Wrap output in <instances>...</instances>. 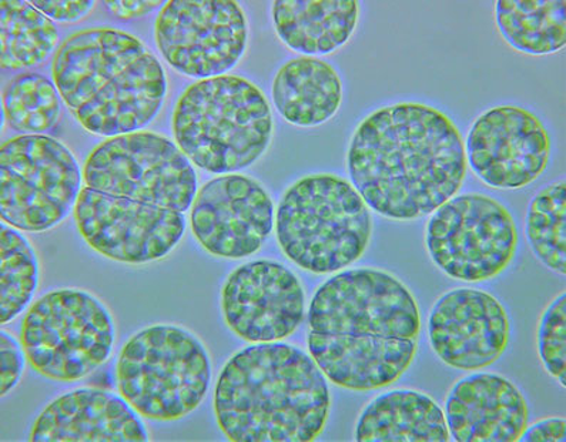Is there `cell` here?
<instances>
[{
    "label": "cell",
    "mask_w": 566,
    "mask_h": 442,
    "mask_svg": "<svg viewBox=\"0 0 566 442\" xmlns=\"http://www.w3.org/2000/svg\"><path fill=\"white\" fill-rule=\"evenodd\" d=\"M24 360H28L27 352L17 338L4 330L0 333V392H2V397L11 392L21 381Z\"/></svg>",
    "instance_id": "obj_29"
},
{
    "label": "cell",
    "mask_w": 566,
    "mask_h": 442,
    "mask_svg": "<svg viewBox=\"0 0 566 442\" xmlns=\"http://www.w3.org/2000/svg\"><path fill=\"white\" fill-rule=\"evenodd\" d=\"M510 318L490 293L451 290L437 299L428 320L432 350L447 366L462 371L494 365L510 343Z\"/></svg>",
    "instance_id": "obj_17"
},
{
    "label": "cell",
    "mask_w": 566,
    "mask_h": 442,
    "mask_svg": "<svg viewBox=\"0 0 566 442\" xmlns=\"http://www.w3.org/2000/svg\"><path fill=\"white\" fill-rule=\"evenodd\" d=\"M53 81L69 110L93 135H129L150 125L165 105L164 66L133 34L87 29L61 44Z\"/></svg>",
    "instance_id": "obj_4"
},
{
    "label": "cell",
    "mask_w": 566,
    "mask_h": 442,
    "mask_svg": "<svg viewBox=\"0 0 566 442\" xmlns=\"http://www.w3.org/2000/svg\"><path fill=\"white\" fill-rule=\"evenodd\" d=\"M421 314L410 288L377 269H353L327 280L308 309V350L333 385L371 391L410 368Z\"/></svg>",
    "instance_id": "obj_1"
},
{
    "label": "cell",
    "mask_w": 566,
    "mask_h": 442,
    "mask_svg": "<svg viewBox=\"0 0 566 442\" xmlns=\"http://www.w3.org/2000/svg\"><path fill=\"white\" fill-rule=\"evenodd\" d=\"M211 367L203 344L185 328L151 326L122 348L117 386L146 419L174 421L193 412L208 394Z\"/></svg>",
    "instance_id": "obj_7"
},
{
    "label": "cell",
    "mask_w": 566,
    "mask_h": 442,
    "mask_svg": "<svg viewBox=\"0 0 566 442\" xmlns=\"http://www.w3.org/2000/svg\"><path fill=\"white\" fill-rule=\"evenodd\" d=\"M528 415L523 392L491 372L462 378L446 401L448 431L458 442L518 441Z\"/></svg>",
    "instance_id": "obj_18"
},
{
    "label": "cell",
    "mask_w": 566,
    "mask_h": 442,
    "mask_svg": "<svg viewBox=\"0 0 566 442\" xmlns=\"http://www.w3.org/2000/svg\"><path fill=\"white\" fill-rule=\"evenodd\" d=\"M566 440V421L546 419L535 422L521 434V442H564Z\"/></svg>",
    "instance_id": "obj_31"
},
{
    "label": "cell",
    "mask_w": 566,
    "mask_h": 442,
    "mask_svg": "<svg viewBox=\"0 0 566 442\" xmlns=\"http://www.w3.org/2000/svg\"><path fill=\"white\" fill-rule=\"evenodd\" d=\"M155 36L171 67L205 81L239 65L248 48V19L231 0H174L157 17Z\"/></svg>",
    "instance_id": "obj_12"
},
{
    "label": "cell",
    "mask_w": 566,
    "mask_h": 442,
    "mask_svg": "<svg viewBox=\"0 0 566 442\" xmlns=\"http://www.w3.org/2000/svg\"><path fill=\"white\" fill-rule=\"evenodd\" d=\"M109 308L91 293L56 290L34 303L24 317L22 346L39 375L75 382L105 365L115 346Z\"/></svg>",
    "instance_id": "obj_8"
},
{
    "label": "cell",
    "mask_w": 566,
    "mask_h": 442,
    "mask_svg": "<svg viewBox=\"0 0 566 442\" xmlns=\"http://www.w3.org/2000/svg\"><path fill=\"white\" fill-rule=\"evenodd\" d=\"M525 234L535 257L553 272L566 274V185L546 186L531 201Z\"/></svg>",
    "instance_id": "obj_26"
},
{
    "label": "cell",
    "mask_w": 566,
    "mask_h": 442,
    "mask_svg": "<svg viewBox=\"0 0 566 442\" xmlns=\"http://www.w3.org/2000/svg\"><path fill=\"white\" fill-rule=\"evenodd\" d=\"M41 270L36 250L18 229L2 224L0 234V322H13L38 292Z\"/></svg>",
    "instance_id": "obj_25"
},
{
    "label": "cell",
    "mask_w": 566,
    "mask_h": 442,
    "mask_svg": "<svg viewBox=\"0 0 566 442\" xmlns=\"http://www.w3.org/2000/svg\"><path fill=\"white\" fill-rule=\"evenodd\" d=\"M44 17L56 22H78L85 19L96 7L92 0H75V2H55V0H33L31 2Z\"/></svg>",
    "instance_id": "obj_30"
},
{
    "label": "cell",
    "mask_w": 566,
    "mask_h": 442,
    "mask_svg": "<svg viewBox=\"0 0 566 442\" xmlns=\"http://www.w3.org/2000/svg\"><path fill=\"white\" fill-rule=\"evenodd\" d=\"M538 352L551 377L566 387V293L546 307L538 324Z\"/></svg>",
    "instance_id": "obj_28"
},
{
    "label": "cell",
    "mask_w": 566,
    "mask_h": 442,
    "mask_svg": "<svg viewBox=\"0 0 566 442\" xmlns=\"http://www.w3.org/2000/svg\"><path fill=\"white\" fill-rule=\"evenodd\" d=\"M113 13L120 18L140 17L159 7L160 2H106Z\"/></svg>",
    "instance_id": "obj_32"
},
{
    "label": "cell",
    "mask_w": 566,
    "mask_h": 442,
    "mask_svg": "<svg viewBox=\"0 0 566 442\" xmlns=\"http://www.w3.org/2000/svg\"><path fill=\"white\" fill-rule=\"evenodd\" d=\"M31 441L145 442L149 434L123 397L78 388L51 402L34 421Z\"/></svg>",
    "instance_id": "obj_19"
},
{
    "label": "cell",
    "mask_w": 566,
    "mask_h": 442,
    "mask_svg": "<svg viewBox=\"0 0 566 442\" xmlns=\"http://www.w3.org/2000/svg\"><path fill=\"white\" fill-rule=\"evenodd\" d=\"M268 97L248 78L223 75L186 88L177 102L174 133L191 164L216 175L254 165L273 137Z\"/></svg>",
    "instance_id": "obj_5"
},
{
    "label": "cell",
    "mask_w": 566,
    "mask_h": 442,
    "mask_svg": "<svg viewBox=\"0 0 566 442\" xmlns=\"http://www.w3.org/2000/svg\"><path fill=\"white\" fill-rule=\"evenodd\" d=\"M274 223L272 198L258 180L226 175L197 191L191 229L210 254L244 259L258 253Z\"/></svg>",
    "instance_id": "obj_15"
},
{
    "label": "cell",
    "mask_w": 566,
    "mask_h": 442,
    "mask_svg": "<svg viewBox=\"0 0 566 442\" xmlns=\"http://www.w3.org/2000/svg\"><path fill=\"white\" fill-rule=\"evenodd\" d=\"M57 41L55 23L31 2L3 0L0 3V62L3 69L18 71L41 65L55 51Z\"/></svg>",
    "instance_id": "obj_24"
},
{
    "label": "cell",
    "mask_w": 566,
    "mask_h": 442,
    "mask_svg": "<svg viewBox=\"0 0 566 442\" xmlns=\"http://www.w3.org/2000/svg\"><path fill=\"white\" fill-rule=\"evenodd\" d=\"M495 22L504 41L525 55H553L565 48V0H499Z\"/></svg>",
    "instance_id": "obj_23"
},
{
    "label": "cell",
    "mask_w": 566,
    "mask_h": 442,
    "mask_svg": "<svg viewBox=\"0 0 566 442\" xmlns=\"http://www.w3.org/2000/svg\"><path fill=\"white\" fill-rule=\"evenodd\" d=\"M327 377L285 343H260L231 357L216 386L214 411L234 442H307L328 419Z\"/></svg>",
    "instance_id": "obj_3"
},
{
    "label": "cell",
    "mask_w": 566,
    "mask_h": 442,
    "mask_svg": "<svg viewBox=\"0 0 566 442\" xmlns=\"http://www.w3.org/2000/svg\"><path fill=\"white\" fill-rule=\"evenodd\" d=\"M359 442H448L446 414L431 397L394 390L373 400L357 421Z\"/></svg>",
    "instance_id": "obj_21"
},
{
    "label": "cell",
    "mask_w": 566,
    "mask_h": 442,
    "mask_svg": "<svg viewBox=\"0 0 566 442\" xmlns=\"http://www.w3.org/2000/svg\"><path fill=\"white\" fill-rule=\"evenodd\" d=\"M275 109L294 126L313 127L333 119L343 102L336 69L317 57L284 63L273 82Z\"/></svg>",
    "instance_id": "obj_22"
},
{
    "label": "cell",
    "mask_w": 566,
    "mask_h": 442,
    "mask_svg": "<svg viewBox=\"0 0 566 442\" xmlns=\"http://www.w3.org/2000/svg\"><path fill=\"white\" fill-rule=\"evenodd\" d=\"M221 308L235 336L254 344L275 343L292 336L302 324L304 290L292 270L259 260L230 274L221 292Z\"/></svg>",
    "instance_id": "obj_16"
},
{
    "label": "cell",
    "mask_w": 566,
    "mask_h": 442,
    "mask_svg": "<svg viewBox=\"0 0 566 442\" xmlns=\"http://www.w3.org/2000/svg\"><path fill=\"white\" fill-rule=\"evenodd\" d=\"M467 161L492 189L533 183L549 164L551 139L538 117L518 106H496L472 123Z\"/></svg>",
    "instance_id": "obj_14"
},
{
    "label": "cell",
    "mask_w": 566,
    "mask_h": 442,
    "mask_svg": "<svg viewBox=\"0 0 566 442\" xmlns=\"http://www.w3.org/2000/svg\"><path fill=\"white\" fill-rule=\"evenodd\" d=\"M347 169L368 209L387 219L416 220L460 191L465 144L450 117L436 107L397 103L359 123Z\"/></svg>",
    "instance_id": "obj_2"
},
{
    "label": "cell",
    "mask_w": 566,
    "mask_h": 442,
    "mask_svg": "<svg viewBox=\"0 0 566 442\" xmlns=\"http://www.w3.org/2000/svg\"><path fill=\"white\" fill-rule=\"evenodd\" d=\"M55 83L38 73H24L4 87L3 113L12 129L41 135L52 130L62 115Z\"/></svg>",
    "instance_id": "obj_27"
},
{
    "label": "cell",
    "mask_w": 566,
    "mask_h": 442,
    "mask_svg": "<svg viewBox=\"0 0 566 442\" xmlns=\"http://www.w3.org/2000/svg\"><path fill=\"white\" fill-rule=\"evenodd\" d=\"M426 245L448 277L480 283L509 267L518 248V230L500 201L480 193L461 194L432 213Z\"/></svg>",
    "instance_id": "obj_11"
},
{
    "label": "cell",
    "mask_w": 566,
    "mask_h": 442,
    "mask_svg": "<svg viewBox=\"0 0 566 442\" xmlns=\"http://www.w3.org/2000/svg\"><path fill=\"white\" fill-rule=\"evenodd\" d=\"M272 12L285 46L313 57L329 55L352 39L359 4L356 0H277Z\"/></svg>",
    "instance_id": "obj_20"
},
{
    "label": "cell",
    "mask_w": 566,
    "mask_h": 442,
    "mask_svg": "<svg viewBox=\"0 0 566 442\" xmlns=\"http://www.w3.org/2000/svg\"><path fill=\"white\" fill-rule=\"evenodd\" d=\"M283 253L316 274L339 272L370 244L373 218L366 201L343 177L312 175L285 191L275 213Z\"/></svg>",
    "instance_id": "obj_6"
},
{
    "label": "cell",
    "mask_w": 566,
    "mask_h": 442,
    "mask_svg": "<svg viewBox=\"0 0 566 442\" xmlns=\"http://www.w3.org/2000/svg\"><path fill=\"white\" fill-rule=\"evenodd\" d=\"M86 188L157 208L190 209L197 194L193 165L180 147L151 131L111 137L87 157Z\"/></svg>",
    "instance_id": "obj_10"
},
{
    "label": "cell",
    "mask_w": 566,
    "mask_h": 442,
    "mask_svg": "<svg viewBox=\"0 0 566 442\" xmlns=\"http://www.w3.org/2000/svg\"><path fill=\"white\" fill-rule=\"evenodd\" d=\"M81 193V167L62 141L44 135H22L2 145L3 223L22 232H46L75 211Z\"/></svg>",
    "instance_id": "obj_9"
},
{
    "label": "cell",
    "mask_w": 566,
    "mask_h": 442,
    "mask_svg": "<svg viewBox=\"0 0 566 442\" xmlns=\"http://www.w3.org/2000/svg\"><path fill=\"white\" fill-rule=\"evenodd\" d=\"M75 219L78 232L92 249L127 264H146L166 257L186 232V218L179 211L91 188L82 189Z\"/></svg>",
    "instance_id": "obj_13"
}]
</instances>
